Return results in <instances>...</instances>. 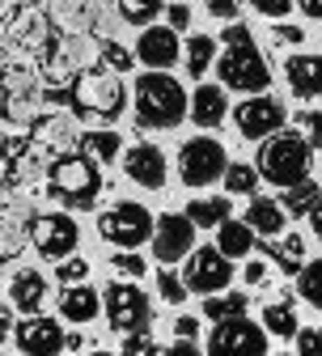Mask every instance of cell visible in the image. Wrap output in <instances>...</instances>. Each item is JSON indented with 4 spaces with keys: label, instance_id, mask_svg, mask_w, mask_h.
Masks as SVG:
<instances>
[{
    "label": "cell",
    "instance_id": "6da1fadb",
    "mask_svg": "<svg viewBox=\"0 0 322 356\" xmlns=\"http://www.w3.org/2000/svg\"><path fill=\"white\" fill-rule=\"evenodd\" d=\"M216 72H220V85L242 89V94H263L267 81H271V68H267L263 51L255 47L250 30L238 26V22L225 30V51L216 60Z\"/></svg>",
    "mask_w": 322,
    "mask_h": 356
},
{
    "label": "cell",
    "instance_id": "7a4b0ae2",
    "mask_svg": "<svg viewBox=\"0 0 322 356\" xmlns=\"http://www.w3.org/2000/svg\"><path fill=\"white\" fill-rule=\"evenodd\" d=\"M187 115V89L166 68H153L136 81V119L140 127H174Z\"/></svg>",
    "mask_w": 322,
    "mask_h": 356
},
{
    "label": "cell",
    "instance_id": "3957f363",
    "mask_svg": "<svg viewBox=\"0 0 322 356\" xmlns=\"http://www.w3.org/2000/svg\"><path fill=\"white\" fill-rule=\"evenodd\" d=\"M51 47V22L42 9L17 5L5 22H0V64H17V60H38Z\"/></svg>",
    "mask_w": 322,
    "mask_h": 356
},
{
    "label": "cell",
    "instance_id": "277c9868",
    "mask_svg": "<svg viewBox=\"0 0 322 356\" xmlns=\"http://www.w3.org/2000/svg\"><path fill=\"white\" fill-rule=\"evenodd\" d=\"M0 85H5V115L9 123L26 127L42 115V102H47V81H42V72L30 64V60H17V64H5V72H0Z\"/></svg>",
    "mask_w": 322,
    "mask_h": 356
},
{
    "label": "cell",
    "instance_id": "5b68a950",
    "mask_svg": "<svg viewBox=\"0 0 322 356\" xmlns=\"http://www.w3.org/2000/svg\"><path fill=\"white\" fill-rule=\"evenodd\" d=\"M259 174L275 187H293L301 178H309V145L305 136L293 131H271L259 149Z\"/></svg>",
    "mask_w": 322,
    "mask_h": 356
},
{
    "label": "cell",
    "instance_id": "8992f818",
    "mask_svg": "<svg viewBox=\"0 0 322 356\" xmlns=\"http://www.w3.org/2000/svg\"><path fill=\"white\" fill-rule=\"evenodd\" d=\"M98 56H102V42L89 34V30H81V34H60L56 47H47L42 81L56 85V89H64V85H72L85 68H94V64H98Z\"/></svg>",
    "mask_w": 322,
    "mask_h": 356
},
{
    "label": "cell",
    "instance_id": "52a82bcc",
    "mask_svg": "<svg viewBox=\"0 0 322 356\" xmlns=\"http://www.w3.org/2000/svg\"><path fill=\"white\" fill-rule=\"evenodd\" d=\"M47 183H51V191H56L64 204H72V208H89V204L98 200V191H102L98 161H89L85 153H60V157L51 161V170H47Z\"/></svg>",
    "mask_w": 322,
    "mask_h": 356
},
{
    "label": "cell",
    "instance_id": "ba28073f",
    "mask_svg": "<svg viewBox=\"0 0 322 356\" xmlns=\"http://www.w3.org/2000/svg\"><path fill=\"white\" fill-rule=\"evenodd\" d=\"M72 102H77V111H85V115L115 119V115L123 111L127 94H123L119 72H111V68H85V72L72 81Z\"/></svg>",
    "mask_w": 322,
    "mask_h": 356
},
{
    "label": "cell",
    "instance_id": "9c48e42d",
    "mask_svg": "<svg viewBox=\"0 0 322 356\" xmlns=\"http://www.w3.org/2000/svg\"><path fill=\"white\" fill-rule=\"evenodd\" d=\"M98 234H102L111 246H123V250L145 246V238H153V212H149L145 204L123 200V204H115V208H106V212L98 216Z\"/></svg>",
    "mask_w": 322,
    "mask_h": 356
},
{
    "label": "cell",
    "instance_id": "30bf717a",
    "mask_svg": "<svg viewBox=\"0 0 322 356\" xmlns=\"http://www.w3.org/2000/svg\"><path fill=\"white\" fill-rule=\"evenodd\" d=\"M225 165H229V153L212 136H195V140L182 145V153H178V174H182V183H187V187L216 183V178L225 174Z\"/></svg>",
    "mask_w": 322,
    "mask_h": 356
},
{
    "label": "cell",
    "instance_id": "8fae6325",
    "mask_svg": "<svg viewBox=\"0 0 322 356\" xmlns=\"http://www.w3.org/2000/svg\"><path fill=\"white\" fill-rule=\"evenodd\" d=\"M30 242L42 259H64L77 250L81 242V229H77V220L68 212H34L30 220Z\"/></svg>",
    "mask_w": 322,
    "mask_h": 356
},
{
    "label": "cell",
    "instance_id": "7c38bea8",
    "mask_svg": "<svg viewBox=\"0 0 322 356\" xmlns=\"http://www.w3.org/2000/svg\"><path fill=\"white\" fill-rule=\"evenodd\" d=\"M153 254L161 263H178L182 254H191L195 246V220L187 212H166V216H153Z\"/></svg>",
    "mask_w": 322,
    "mask_h": 356
},
{
    "label": "cell",
    "instance_id": "4fadbf2b",
    "mask_svg": "<svg viewBox=\"0 0 322 356\" xmlns=\"http://www.w3.org/2000/svg\"><path fill=\"white\" fill-rule=\"evenodd\" d=\"M149 297L136 284H111L106 289V318L115 331H149Z\"/></svg>",
    "mask_w": 322,
    "mask_h": 356
},
{
    "label": "cell",
    "instance_id": "5bb4252c",
    "mask_svg": "<svg viewBox=\"0 0 322 356\" xmlns=\"http://www.w3.org/2000/svg\"><path fill=\"white\" fill-rule=\"evenodd\" d=\"M5 297H9L13 309H22V314H38V309L47 305V297H51V284H47V276H42L38 267L17 263V267L5 272Z\"/></svg>",
    "mask_w": 322,
    "mask_h": 356
},
{
    "label": "cell",
    "instance_id": "9a60e30c",
    "mask_svg": "<svg viewBox=\"0 0 322 356\" xmlns=\"http://www.w3.org/2000/svg\"><path fill=\"white\" fill-rule=\"evenodd\" d=\"M229 280H234V263H229V254H220V250H212V246H204V250H195L191 254V263H187V293H220Z\"/></svg>",
    "mask_w": 322,
    "mask_h": 356
},
{
    "label": "cell",
    "instance_id": "2e32d148",
    "mask_svg": "<svg viewBox=\"0 0 322 356\" xmlns=\"http://www.w3.org/2000/svg\"><path fill=\"white\" fill-rule=\"evenodd\" d=\"M234 123L246 140H267L271 131L284 127V106L275 98H246L238 111H234Z\"/></svg>",
    "mask_w": 322,
    "mask_h": 356
},
{
    "label": "cell",
    "instance_id": "e0dca14e",
    "mask_svg": "<svg viewBox=\"0 0 322 356\" xmlns=\"http://www.w3.org/2000/svg\"><path fill=\"white\" fill-rule=\"evenodd\" d=\"M34 145H42L47 153H72L77 145H81V123H77V115H68V111H51V115H38L34 123Z\"/></svg>",
    "mask_w": 322,
    "mask_h": 356
},
{
    "label": "cell",
    "instance_id": "ac0fdd59",
    "mask_svg": "<svg viewBox=\"0 0 322 356\" xmlns=\"http://www.w3.org/2000/svg\"><path fill=\"white\" fill-rule=\"evenodd\" d=\"M212 348L216 352H267V331L259 323H250L246 314H234V318L216 323Z\"/></svg>",
    "mask_w": 322,
    "mask_h": 356
},
{
    "label": "cell",
    "instance_id": "d6986e66",
    "mask_svg": "<svg viewBox=\"0 0 322 356\" xmlns=\"http://www.w3.org/2000/svg\"><path fill=\"white\" fill-rule=\"evenodd\" d=\"M123 170H127V178L131 183H140V187H149V191H161L166 187V174H170V165H166V153L157 149V145H131L127 153H123Z\"/></svg>",
    "mask_w": 322,
    "mask_h": 356
},
{
    "label": "cell",
    "instance_id": "ffe728a7",
    "mask_svg": "<svg viewBox=\"0 0 322 356\" xmlns=\"http://www.w3.org/2000/svg\"><path fill=\"white\" fill-rule=\"evenodd\" d=\"M64 331H60V323H51L47 314H30L22 327H17V335H13V343L22 348V352H30V356H51V352H60L64 348Z\"/></svg>",
    "mask_w": 322,
    "mask_h": 356
},
{
    "label": "cell",
    "instance_id": "44dd1931",
    "mask_svg": "<svg viewBox=\"0 0 322 356\" xmlns=\"http://www.w3.org/2000/svg\"><path fill=\"white\" fill-rule=\"evenodd\" d=\"M136 60L149 68H170L178 60V30L170 26H145L140 42H136Z\"/></svg>",
    "mask_w": 322,
    "mask_h": 356
},
{
    "label": "cell",
    "instance_id": "7402d4cb",
    "mask_svg": "<svg viewBox=\"0 0 322 356\" xmlns=\"http://www.w3.org/2000/svg\"><path fill=\"white\" fill-rule=\"evenodd\" d=\"M47 22L60 34H81L94 26V0H47Z\"/></svg>",
    "mask_w": 322,
    "mask_h": 356
},
{
    "label": "cell",
    "instance_id": "603a6c76",
    "mask_svg": "<svg viewBox=\"0 0 322 356\" xmlns=\"http://www.w3.org/2000/svg\"><path fill=\"white\" fill-rule=\"evenodd\" d=\"M284 220H289V212H284L280 200L255 195L250 208H246V225H250L255 234H263V238H280V234H284Z\"/></svg>",
    "mask_w": 322,
    "mask_h": 356
},
{
    "label": "cell",
    "instance_id": "cb8c5ba5",
    "mask_svg": "<svg viewBox=\"0 0 322 356\" xmlns=\"http://www.w3.org/2000/svg\"><path fill=\"white\" fill-rule=\"evenodd\" d=\"M98 309H102V297L89 289L85 280H77V284H68L60 293V314L68 323H89V318H98Z\"/></svg>",
    "mask_w": 322,
    "mask_h": 356
},
{
    "label": "cell",
    "instance_id": "d4e9b609",
    "mask_svg": "<svg viewBox=\"0 0 322 356\" xmlns=\"http://www.w3.org/2000/svg\"><path fill=\"white\" fill-rule=\"evenodd\" d=\"M289 72V85L297 98H318L322 94V56H293L284 64Z\"/></svg>",
    "mask_w": 322,
    "mask_h": 356
},
{
    "label": "cell",
    "instance_id": "484cf974",
    "mask_svg": "<svg viewBox=\"0 0 322 356\" xmlns=\"http://www.w3.org/2000/svg\"><path fill=\"white\" fill-rule=\"evenodd\" d=\"M187 106H191V119L200 127H216L229 115V102H225V89L220 85H200L195 98H187Z\"/></svg>",
    "mask_w": 322,
    "mask_h": 356
},
{
    "label": "cell",
    "instance_id": "4316f807",
    "mask_svg": "<svg viewBox=\"0 0 322 356\" xmlns=\"http://www.w3.org/2000/svg\"><path fill=\"white\" fill-rule=\"evenodd\" d=\"M250 246H255V229L246 225V220H220L216 225V250L220 254H229V259H246L250 254Z\"/></svg>",
    "mask_w": 322,
    "mask_h": 356
},
{
    "label": "cell",
    "instance_id": "83f0119b",
    "mask_svg": "<svg viewBox=\"0 0 322 356\" xmlns=\"http://www.w3.org/2000/svg\"><path fill=\"white\" fill-rule=\"evenodd\" d=\"M81 153L89 157V161H115L119 153H123V140H119V131H111V127H102V131H81Z\"/></svg>",
    "mask_w": 322,
    "mask_h": 356
},
{
    "label": "cell",
    "instance_id": "f1b7e54d",
    "mask_svg": "<svg viewBox=\"0 0 322 356\" xmlns=\"http://www.w3.org/2000/svg\"><path fill=\"white\" fill-rule=\"evenodd\" d=\"M263 327H267L271 335H280V339H293V335H297V314H293V305H289V301H271V305L263 309Z\"/></svg>",
    "mask_w": 322,
    "mask_h": 356
},
{
    "label": "cell",
    "instance_id": "f546056e",
    "mask_svg": "<svg viewBox=\"0 0 322 356\" xmlns=\"http://www.w3.org/2000/svg\"><path fill=\"white\" fill-rule=\"evenodd\" d=\"M204 314L212 318V323H220V318H234V314H246V293H208V301H204Z\"/></svg>",
    "mask_w": 322,
    "mask_h": 356
},
{
    "label": "cell",
    "instance_id": "4dcf8cb0",
    "mask_svg": "<svg viewBox=\"0 0 322 356\" xmlns=\"http://www.w3.org/2000/svg\"><path fill=\"white\" fill-rule=\"evenodd\" d=\"M187 216L195 220V225H204V229H212V225H220V220L229 216V200H220V195H212V200H191V208H187Z\"/></svg>",
    "mask_w": 322,
    "mask_h": 356
},
{
    "label": "cell",
    "instance_id": "1f68e13d",
    "mask_svg": "<svg viewBox=\"0 0 322 356\" xmlns=\"http://www.w3.org/2000/svg\"><path fill=\"white\" fill-rule=\"evenodd\" d=\"M220 178H225V187L234 191V195H255V187H259V170H255V165H246V161H238V165L229 161Z\"/></svg>",
    "mask_w": 322,
    "mask_h": 356
},
{
    "label": "cell",
    "instance_id": "d6a6232c",
    "mask_svg": "<svg viewBox=\"0 0 322 356\" xmlns=\"http://www.w3.org/2000/svg\"><path fill=\"white\" fill-rule=\"evenodd\" d=\"M297 289H301V297H305L309 305H318V309H322V259H314V263H301V267H297Z\"/></svg>",
    "mask_w": 322,
    "mask_h": 356
},
{
    "label": "cell",
    "instance_id": "836d02e7",
    "mask_svg": "<svg viewBox=\"0 0 322 356\" xmlns=\"http://www.w3.org/2000/svg\"><path fill=\"white\" fill-rule=\"evenodd\" d=\"M123 26H127V22H123L119 5H111V0H94V26H89V30H98L102 38H119Z\"/></svg>",
    "mask_w": 322,
    "mask_h": 356
},
{
    "label": "cell",
    "instance_id": "e575fe53",
    "mask_svg": "<svg viewBox=\"0 0 322 356\" xmlns=\"http://www.w3.org/2000/svg\"><path fill=\"white\" fill-rule=\"evenodd\" d=\"M212 56H216V42H212L208 34H195V38L187 42V72H191V76H204L208 64H212Z\"/></svg>",
    "mask_w": 322,
    "mask_h": 356
},
{
    "label": "cell",
    "instance_id": "d590c367",
    "mask_svg": "<svg viewBox=\"0 0 322 356\" xmlns=\"http://www.w3.org/2000/svg\"><path fill=\"white\" fill-rule=\"evenodd\" d=\"M271 254H275V263H280L284 272H297V267L305 263V242H301L297 234H284L280 242H275V250H271Z\"/></svg>",
    "mask_w": 322,
    "mask_h": 356
},
{
    "label": "cell",
    "instance_id": "8d00e7d4",
    "mask_svg": "<svg viewBox=\"0 0 322 356\" xmlns=\"http://www.w3.org/2000/svg\"><path fill=\"white\" fill-rule=\"evenodd\" d=\"M289 195H284V212H309L322 195H318V183H309V178H301V183H293V187H284Z\"/></svg>",
    "mask_w": 322,
    "mask_h": 356
},
{
    "label": "cell",
    "instance_id": "74e56055",
    "mask_svg": "<svg viewBox=\"0 0 322 356\" xmlns=\"http://www.w3.org/2000/svg\"><path fill=\"white\" fill-rule=\"evenodd\" d=\"M115 5H119L123 22H131V26H149L161 13V0H115Z\"/></svg>",
    "mask_w": 322,
    "mask_h": 356
},
{
    "label": "cell",
    "instance_id": "f35d334b",
    "mask_svg": "<svg viewBox=\"0 0 322 356\" xmlns=\"http://www.w3.org/2000/svg\"><path fill=\"white\" fill-rule=\"evenodd\" d=\"M98 60H102L111 72H127V68H131V51L119 47V38H106V42H102V56H98Z\"/></svg>",
    "mask_w": 322,
    "mask_h": 356
},
{
    "label": "cell",
    "instance_id": "ab89813d",
    "mask_svg": "<svg viewBox=\"0 0 322 356\" xmlns=\"http://www.w3.org/2000/svg\"><path fill=\"white\" fill-rule=\"evenodd\" d=\"M297 123H301V131H305V145H309V149H322V111H301Z\"/></svg>",
    "mask_w": 322,
    "mask_h": 356
},
{
    "label": "cell",
    "instance_id": "60d3db41",
    "mask_svg": "<svg viewBox=\"0 0 322 356\" xmlns=\"http://www.w3.org/2000/svg\"><path fill=\"white\" fill-rule=\"evenodd\" d=\"M195 331H200V323L187 318V314L174 323V335H178V348H182V352H195Z\"/></svg>",
    "mask_w": 322,
    "mask_h": 356
},
{
    "label": "cell",
    "instance_id": "b9f144b4",
    "mask_svg": "<svg viewBox=\"0 0 322 356\" xmlns=\"http://www.w3.org/2000/svg\"><path fill=\"white\" fill-rule=\"evenodd\" d=\"M157 284H161V297H166L170 305H178L182 297H187V284H182L174 272H161V276H157Z\"/></svg>",
    "mask_w": 322,
    "mask_h": 356
},
{
    "label": "cell",
    "instance_id": "7bdbcfd3",
    "mask_svg": "<svg viewBox=\"0 0 322 356\" xmlns=\"http://www.w3.org/2000/svg\"><path fill=\"white\" fill-rule=\"evenodd\" d=\"M293 339H297V352H301V356L322 352V331H314V327H305V331L297 327V335H293Z\"/></svg>",
    "mask_w": 322,
    "mask_h": 356
},
{
    "label": "cell",
    "instance_id": "ee69618b",
    "mask_svg": "<svg viewBox=\"0 0 322 356\" xmlns=\"http://www.w3.org/2000/svg\"><path fill=\"white\" fill-rule=\"evenodd\" d=\"M85 276H89V263H85V259H68V254H64L60 280H64V284H77V280H85Z\"/></svg>",
    "mask_w": 322,
    "mask_h": 356
},
{
    "label": "cell",
    "instance_id": "f6af8a7d",
    "mask_svg": "<svg viewBox=\"0 0 322 356\" xmlns=\"http://www.w3.org/2000/svg\"><path fill=\"white\" fill-rule=\"evenodd\" d=\"M250 5H255L263 17H284V13L297 5V0H250Z\"/></svg>",
    "mask_w": 322,
    "mask_h": 356
},
{
    "label": "cell",
    "instance_id": "bcb514c9",
    "mask_svg": "<svg viewBox=\"0 0 322 356\" xmlns=\"http://www.w3.org/2000/svg\"><path fill=\"white\" fill-rule=\"evenodd\" d=\"M238 9H242V0H208V13L212 17H238Z\"/></svg>",
    "mask_w": 322,
    "mask_h": 356
},
{
    "label": "cell",
    "instance_id": "7dc6e473",
    "mask_svg": "<svg viewBox=\"0 0 322 356\" xmlns=\"http://www.w3.org/2000/svg\"><path fill=\"white\" fill-rule=\"evenodd\" d=\"M115 267L127 276H145V259H136V254H115Z\"/></svg>",
    "mask_w": 322,
    "mask_h": 356
},
{
    "label": "cell",
    "instance_id": "c3c4849f",
    "mask_svg": "<svg viewBox=\"0 0 322 356\" xmlns=\"http://www.w3.org/2000/svg\"><path fill=\"white\" fill-rule=\"evenodd\" d=\"M187 26H191V9L178 0V5H170V30H187Z\"/></svg>",
    "mask_w": 322,
    "mask_h": 356
},
{
    "label": "cell",
    "instance_id": "681fc988",
    "mask_svg": "<svg viewBox=\"0 0 322 356\" xmlns=\"http://www.w3.org/2000/svg\"><path fill=\"white\" fill-rule=\"evenodd\" d=\"M305 30L301 26H275V42H301Z\"/></svg>",
    "mask_w": 322,
    "mask_h": 356
},
{
    "label": "cell",
    "instance_id": "f907efd6",
    "mask_svg": "<svg viewBox=\"0 0 322 356\" xmlns=\"http://www.w3.org/2000/svg\"><path fill=\"white\" fill-rule=\"evenodd\" d=\"M263 276H267V267L255 259V263H246V284H263Z\"/></svg>",
    "mask_w": 322,
    "mask_h": 356
},
{
    "label": "cell",
    "instance_id": "816d5d0a",
    "mask_svg": "<svg viewBox=\"0 0 322 356\" xmlns=\"http://www.w3.org/2000/svg\"><path fill=\"white\" fill-rule=\"evenodd\" d=\"M297 5H301V9H305L314 22H322V0H297Z\"/></svg>",
    "mask_w": 322,
    "mask_h": 356
},
{
    "label": "cell",
    "instance_id": "f5cc1de1",
    "mask_svg": "<svg viewBox=\"0 0 322 356\" xmlns=\"http://www.w3.org/2000/svg\"><path fill=\"white\" fill-rule=\"evenodd\" d=\"M309 216H314V234H318V242H322V200L309 208Z\"/></svg>",
    "mask_w": 322,
    "mask_h": 356
},
{
    "label": "cell",
    "instance_id": "db71d44e",
    "mask_svg": "<svg viewBox=\"0 0 322 356\" xmlns=\"http://www.w3.org/2000/svg\"><path fill=\"white\" fill-rule=\"evenodd\" d=\"M5 339H9V309L0 305V343H5Z\"/></svg>",
    "mask_w": 322,
    "mask_h": 356
},
{
    "label": "cell",
    "instance_id": "11a10c76",
    "mask_svg": "<svg viewBox=\"0 0 322 356\" xmlns=\"http://www.w3.org/2000/svg\"><path fill=\"white\" fill-rule=\"evenodd\" d=\"M5 145H9V127H5V119H0V165H5Z\"/></svg>",
    "mask_w": 322,
    "mask_h": 356
},
{
    "label": "cell",
    "instance_id": "9f6ffc18",
    "mask_svg": "<svg viewBox=\"0 0 322 356\" xmlns=\"http://www.w3.org/2000/svg\"><path fill=\"white\" fill-rule=\"evenodd\" d=\"M17 5H22V0H0V22H5V17L17 9Z\"/></svg>",
    "mask_w": 322,
    "mask_h": 356
},
{
    "label": "cell",
    "instance_id": "6f0895ef",
    "mask_svg": "<svg viewBox=\"0 0 322 356\" xmlns=\"http://www.w3.org/2000/svg\"><path fill=\"white\" fill-rule=\"evenodd\" d=\"M0 102H5V85H0Z\"/></svg>",
    "mask_w": 322,
    "mask_h": 356
}]
</instances>
